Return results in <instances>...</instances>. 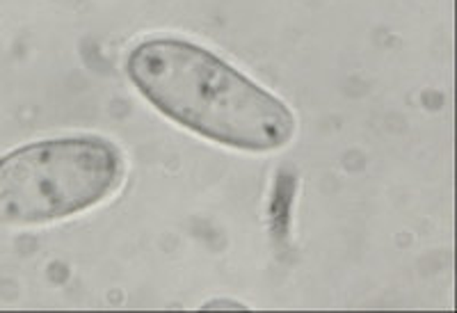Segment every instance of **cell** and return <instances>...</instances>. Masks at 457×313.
Here are the masks:
<instances>
[{"instance_id":"cell-1","label":"cell","mask_w":457,"mask_h":313,"mask_svg":"<svg viewBox=\"0 0 457 313\" xmlns=\"http://www.w3.org/2000/svg\"><path fill=\"white\" fill-rule=\"evenodd\" d=\"M124 69L151 108L213 144L272 153L295 137V115L275 92L186 37H146Z\"/></svg>"},{"instance_id":"cell-2","label":"cell","mask_w":457,"mask_h":313,"mask_svg":"<svg viewBox=\"0 0 457 313\" xmlns=\"http://www.w3.org/2000/svg\"><path fill=\"white\" fill-rule=\"evenodd\" d=\"M124 153L101 136L16 146L0 158V225L39 227L104 204L121 188Z\"/></svg>"},{"instance_id":"cell-3","label":"cell","mask_w":457,"mask_h":313,"mask_svg":"<svg viewBox=\"0 0 457 313\" xmlns=\"http://www.w3.org/2000/svg\"><path fill=\"white\" fill-rule=\"evenodd\" d=\"M204 309H245V304L228 302V300H213V302L204 304Z\"/></svg>"}]
</instances>
